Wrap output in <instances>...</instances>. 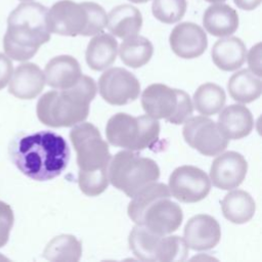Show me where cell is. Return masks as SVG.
Wrapping results in <instances>:
<instances>
[{
  "mask_svg": "<svg viewBox=\"0 0 262 262\" xmlns=\"http://www.w3.org/2000/svg\"><path fill=\"white\" fill-rule=\"evenodd\" d=\"M9 155L23 174L33 180L47 181L63 172L71 151L62 136L43 130L16 136L9 146Z\"/></svg>",
  "mask_w": 262,
  "mask_h": 262,
  "instance_id": "6da1fadb",
  "label": "cell"
},
{
  "mask_svg": "<svg viewBox=\"0 0 262 262\" xmlns=\"http://www.w3.org/2000/svg\"><path fill=\"white\" fill-rule=\"evenodd\" d=\"M47 11L48 8L38 2H24L10 12L3 38V48L8 57L18 61L28 60L50 40Z\"/></svg>",
  "mask_w": 262,
  "mask_h": 262,
  "instance_id": "7a4b0ae2",
  "label": "cell"
},
{
  "mask_svg": "<svg viewBox=\"0 0 262 262\" xmlns=\"http://www.w3.org/2000/svg\"><path fill=\"white\" fill-rule=\"evenodd\" d=\"M96 92L95 81L82 75L74 86L43 94L37 102V117L41 123L49 127H73L87 119L89 104Z\"/></svg>",
  "mask_w": 262,
  "mask_h": 262,
  "instance_id": "3957f363",
  "label": "cell"
},
{
  "mask_svg": "<svg viewBox=\"0 0 262 262\" xmlns=\"http://www.w3.org/2000/svg\"><path fill=\"white\" fill-rule=\"evenodd\" d=\"M46 20L50 33L71 37L94 36L106 27L107 15L103 7L95 2L60 0L48 9Z\"/></svg>",
  "mask_w": 262,
  "mask_h": 262,
  "instance_id": "277c9868",
  "label": "cell"
},
{
  "mask_svg": "<svg viewBox=\"0 0 262 262\" xmlns=\"http://www.w3.org/2000/svg\"><path fill=\"white\" fill-rule=\"evenodd\" d=\"M108 181L127 196L133 198L160 178L158 164L134 150H121L112 157L107 169Z\"/></svg>",
  "mask_w": 262,
  "mask_h": 262,
  "instance_id": "5b68a950",
  "label": "cell"
},
{
  "mask_svg": "<svg viewBox=\"0 0 262 262\" xmlns=\"http://www.w3.org/2000/svg\"><path fill=\"white\" fill-rule=\"evenodd\" d=\"M160 130L159 121L148 115L133 117L126 113H118L108 119L105 136L108 143L114 146L139 151L155 145Z\"/></svg>",
  "mask_w": 262,
  "mask_h": 262,
  "instance_id": "8992f818",
  "label": "cell"
},
{
  "mask_svg": "<svg viewBox=\"0 0 262 262\" xmlns=\"http://www.w3.org/2000/svg\"><path fill=\"white\" fill-rule=\"evenodd\" d=\"M141 105L146 115L175 125L183 124L193 112V104L185 91L161 83L151 84L143 90Z\"/></svg>",
  "mask_w": 262,
  "mask_h": 262,
  "instance_id": "52a82bcc",
  "label": "cell"
},
{
  "mask_svg": "<svg viewBox=\"0 0 262 262\" xmlns=\"http://www.w3.org/2000/svg\"><path fill=\"white\" fill-rule=\"evenodd\" d=\"M70 139L77 155L79 173L107 172L113 156L106 141L93 124L81 122L73 126Z\"/></svg>",
  "mask_w": 262,
  "mask_h": 262,
  "instance_id": "ba28073f",
  "label": "cell"
},
{
  "mask_svg": "<svg viewBox=\"0 0 262 262\" xmlns=\"http://www.w3.org/2000/svg\"><path fill=\"white\" fill-rule=\"evenodd\" d=\"M185 142L200 154L213 157L224 151L229 139L221 132L217 123L207 116L189 117L182 128Z\"/></svg>",
  "mask_w": 262,
  "mask_h": 262,
  "instance_id": "9c48e42d",
  "label": "cell"
},
{
  "mask_svg": "<svg viewBox=\"0 0 262 262\" xmlns=\"http://www.w3.org/2000/svg\"><path fill=\"white\" fill-rule=\"evenodd\" d=\"M169 190L172 196L182 203H196L210 192L211 181L202 169L184 165L176 168L169 177Z\"/></svg>",
  "mask_w": 262,
  "mask_h": 262,
  "instance_id": "30bf717a",
  "label": "cell"
},
{
  "mask_svg": "<svg viewBox=\"0 0 262 262\" xmlns=\"http://www.w3.org/2000/svg\"><path fill=\"white\" fill-rule=\"evenodd\" d=\"M98 91L107 103L124 105L138 98L140 83L129 71L123 68H112L100 76Z\"/></svg>",
  "mask_w": 262,
  "mask_h": 262,
  "instance_id": "8fae6325",
  "label": "cell"
},
{
  "mask_svg": "<svg viewBox=\"0 0 262 262\" xmlns=\"http://www.w3.org/2000/svg\"><path fill=\"white\" fill-rule=\"evenodd\" d=\"M248 171V163L237 151L217 155L210 168V181L217 188L231 190L239 186Z\"/></svg>",
  "mask_w": 262,
  "mask_h": 262,
  "instance_id": "7c38bea8",
  "label": "cell"
},
{
  "mask_svg": "<svg viewBox=\"0 0 262 262\" xmlns=\"http://www.w3.org/2000/svg\"><path fill=\"white\" fill-rule=\"evenodd\" d=\"M182 219L180 206L170 198H161L145 209L141 224L158 235H167L179 228Z\"/></svg>",
  "mask_w": 262,
  "mask_h": 262,
  "instance_id": "4fadbf2b",
  "label": "cell"
},
{
  "mask_svg": "<svg viewBox=\"0 0 262 262\" xmlns=\"http://www.w3.org/2000/svg\"><path fill=\"white\" fill-rule=\"evenodd\" d=\"M169 42L172 51L179 57L191 59L201 56L208 47L205 31L190 21L180 23L172 30Z\"/></svg>",
  "mask_w": 262,
  "mask_h": 262,
  "instance_id": "5bb4252c",
  "label": "cell"
},
{
  "mask_svg": "<svg viewBox=\"0 0 262 262\" xmlns=\"http://www.w3.org/2000/svg\"><path fill=\"white\" fill-rule=\"evenodd\" d=\"M184 241L194 251H207L215 248L221 238L218 221L207 214L191 217L184 227Z\"/></svg>",
  "mask_w": 262,
  "mask_h": 262,
  "instance_id": "9a60e30c",
  "label": "cell"
},
{
  "mask_svg": "<svg viewBox=\"0 0 262 262\" xmlns=\"http://www.w3.org/2000/svg\"><path fill=\"white\" fill-rule=\"evenodd\" d=\"M8 83L10 94L20 99H33L43 90L45 77L37 64L25 62L17 66Z\"/></svg>",
  "mask_w": 262,
  "mask_h": 262,
  "instance_id": "2e32d148",
  "label": "cell"
},
{
  "mask_svg": "<svg viewBox=\"0 0 262 262\" xmlns=\"http://www.w3.org/2000/svg\"><path fill=\"white\" fill-rule=\"evenodd\" d=\"M45 83L54 89H68L82 77L78 60L71 55H58L51 58L44 69Z\"/></svg>",
  "mask_w": 262,
  "mask_h": 262,
  "instance_id": "e0dca14e",
  "label": "cell"
},
{
  "mask_svg": "<svg viewBox=\"0 0 262 262\" xmlns=\"http://www.w3.org/2000/svg\"><path fill=\"white\" fill-rule=\"evenodd\" d=\"M217 124L226 138L241 139L252 132L254 119L247 106L230 104L221 111Z\"/></svg>",
  "mask_w": 262,
  "mask_h": 262,
  "instance_id": "ac0fdd59",
  "label": "cell"
},
{
  "mask_svg": "<svg viewBox=\"0 0 262 262\" xmlns=\"http://www.w3.org/2000/svg\"><path fill=\"white\" fill-rule=\"evenodd\" d=\"M203 26L215 37H227L238 28V15L235 9L222 2L213 3L204 12Z\"/></svg>",
  "mask_w": 262,
  "mask_h": 262,
  "instance_id": "d6986e66",
  "label": "cell"
},
{
  "mask_svg": "<svg viewBox=\"0 0 262 262\" xmlns=\"http://www.w3.org/2000/svg\"><path fill=\"white\" fill-rule=\"evenodd\" d=\"M211 55L218 69L231 72L239 69L245 63L247 48L242 39L227 36L215 42Z\"/></svg>",
  "mask_w": 262,
  "mask_h": 262,
  "instance_id": "ffe728a7",
  "label": "cell"
},
{
  "mask_svg": "<svg viewBox=\"0 0 262 262\" xmlns=\"http://www.w3.org/2000/svg\"><path fill=\"white\" fill-rule=\"evenodd\" d=\"M106 27L112 35L121 39L136 36L142 27L141 12L130 4L118 5L110 11Z\"/></svg>",
  "mask_w": 262,
  "mask_h": 262,
  "instance_id": "44dd1931",
  "label": "cell"
},
{
  "mask_svg": "<svg viewBox=\"0 0 262 262\" xmlns=\"http://www.w3.org/2000/svg\"><path fill=\"white\" fill-rule=\"evenodd\" d=\"M118 41L106 33H99L89 41L85 52L86 62L94 71H103L110 68L117 58Z\"/></svg>",
  "mask_w": 262,
  "mask_h": 262,
  "instance_id": "7402d4cb",
  "label": "cell"
},
{
  "mask_svg": "<svg viewBox=\"0 0 262 262\" xmlns=\"http://www.w3.org/2000/svg\"><path fill=\"white\" fill-rule=\"evenodd\" d=\"M223 216L234 224L250 221L256 211V204L251 194L242 189H234L225 194L221 202Z\"/></svg>",
  "mask_w": 262,
  "mask_h": 262,
  "instance_id": "603a6c76",
  "label": "cell"
},
{
  "mask_svg": "<svg viewBox=\"0 0 262 262\" xmlns=\"http://www.w3.org/2000/svg\"><path fill=\"white\" fill-rule=\"evenodd\" d=\"M229 95L237 102L249 103L260 97L262 81L250 70L244 69L234 73L228 80Z\"/></svg>",
  "mask_w": 262,
  "mask_h": 262,
  "instance_id": "cb8c5ba5",
  "label": "cell"
},
{
  "mask_svg": "<svg viewBox=\"0 0 262 262\" xmlns=\"http://www.w3.org/2000/svg\"><path fill=\"white\" fill-rule=\"evenodd\" d=\"M154 53L151 42L143 36H133L124 39L119 48L121 60L128 67L137 69L146 64Z\"/></svg>",
  "mask_w": 262,
  "mask_h": 262,
  "instance_id": "d4e9b609",
  "label": "cell"
},
{
  "mask_svg": "<svg viewBox=\"0 0 262 262\" xmlns=\"http://www.w3.org/2000/svg\"><path fill=\"white\" fill-rule=\"evenodd\" d=\"M82 256V244L72 234L53 237L45 247L43 257L53 262H77Z\"/></svg>",
  "mask_w": 262,
  "mask_h": 262,
  "instance_id": "484cf974",
  "label": "cell"
},
{
  "mask_svg": "<svg viewBox=\"0 0 262 262\" xmlns=\"http://www.w3.org/2000/svg\"><path fill=\"white\" fill-rule=\"evenodd\" d=\"M169 187L162 182H154L138 191L128 205V216L135 224H141L145 209L156 200L170 198Z\"/></svg>",
  "mask_w": 262,
  "mask_h": 262,
  "instance_id": "4316f807",
  "label": "cell"
},
{
  "mask_svg": "<svg viewBox=\"0 0 262 262\" xmlns=\"http://www.w3.org/2000/svg\"><path fill=\"white\" fill-rule=\"evenodd\" d=\"M192 98L194 108L203 116L216 115L222 110L226 101L222 87L211 82L199 86Z\"/></svg>",
  "mask_w": 262,
  "mask_h": 262,
  "instance_id": "83f0119b",
  "label": "cell"
},
{
  "mask_svg": "<svg viewBox=\"0 0 262 262\" xmlns=\"http://www.w3.org/2000/svg\"><path fill=\"white\" fill-rule=\"evenodd\" d=\"M162 236L142 224H136L129 234V248L139 260L156 262V249Z\"/></svg>",
  "mask_w": 262,
  "mask_h": 262,
  "instance_id": "f1b7e54d",
  "label": "cell"
},
{
  "mask_svg": "<svg viewBox=\"0 0 262 262\" xmlns=\"http://www.w3.org/2000/svg\"><path fill=\"white\" fill-rule=\"evenodd\" d=\"M188 255V246L178 235H163L156 249V262L184 261Z\"/></svg>",
  "mask_w": 262,
  "mask_h": 262,
  "instance_id": "f546056e",
  "label": "cell"
},
{
  "mask_svg": "<svg viewBox=\"0 0 262 262\" xmlns=\"http://www.w3.org/2000/svg\"><path fill=\"white\" fill-rule=\"evenodd\" d=\"M186 7V0H154L151 11L158 20L174 24L184 16Z\"/></svg>",
  "mask_w": 262,
  "mask_h": 262,
  "instance_id": "4dcf8cb0",
  "label": "cell"
},
{
  "mask_svg": "<svg viewBox=\"0 0 262 262\" xmlns=\"http://www.w3.org/2000/svg\"><path fill=\"white\" fill-rule=\"evenodd\" d=\"M13 221L14 216L11 207L0 201V248L5 246L8 242Z\"/></svg>",
  "mask_w": 262,
  "mask_h": 262,
  "instance_id": "1f68e13d",
  "label": "cell"
},
{
  "mask_svg": "<svg viewBox=\"0 0 262 262\" xmlns=\"http://www.w3.org/2000/svg\"><path fill=\"white\" fill-rule=\"evenodd\" d=\"M246 58L248 59L250 71L254 75L261 77V43H257L256 45H254L249 51Z\"/></svg>",
  "mask_w": 262,
  "mask_h": 262,
  "instance_id": "d6a6232c",
  "label": "cell"
},
{
  "mask_svg": "<svg viewBox=\"0 0 262 262\" xmlns=\"http://www.w3.org/2000/svg\"><path fill=\"white\" fill-rule=\"evenodd\" d=\"M13 73V67L10 58L0 53V90L3 89L9 82Z\"/></svg>",
  "mask_w": 262,
  "mask_h": 262,
  "instance_id": "836d02e7",
  "label": "cell"
},
{
  "mask_svg": "<svg viewBox=\"0 0 262 262\" xmlns=\"http://www.w3.org/2000/svg\"><path fill=\"white\" fill-rule=\"evenodd\" d=\"M262 0H233L235 5L243 10H254L257 8Z\"/></svg>",
  "mask_w": 262,
  "mask_h": 262,
  "instance_id": "e575fe53",
  "label": "cell"
},
{
  "mask_svg": "<svg viewBox=\"0 0 262 262\" xmlns=\"http://www.w3.org/2000/svg\"><path fill=\"white\" fill-rule=\"evenodd\" d=\"M129 1H131L132 3H145L149 0H129Z\"/></svg>",
  "mask_w": 262,
  "mask_h": 262,
  "instance_id": "d590c367",
  "label": "cell"
},
{
  "mask_svg": "<svg viewBox=\"0 0 262 262\" xmlns=\"http://www.w3.org/2000/svg\"><path fill=\"white\" fill-rule=\"evenodd\" d=\"M206 1L210 3H219V2H224L225 0H206Z\"/></svg>",
  "mask_w": 262,
  "mask_h": 262,
  "instance_id": "8d00e7d4",
  "label": "cell"
},
{
  "mask_svg": "<svg viewBox=\"0 0 262 262\" xmlns=\"http://www.w3.org/2000/svg\"><path fill=\"white\" fill-rule=\"evenodd\" d=\"M19 1H25L26 2V1H32V0H19Z\"/></svg>",
  "mask_w": 262,
  "mask_h": 262,
  "instance_id": "74e56055",
  "label": "cell"
}]
</instances>
